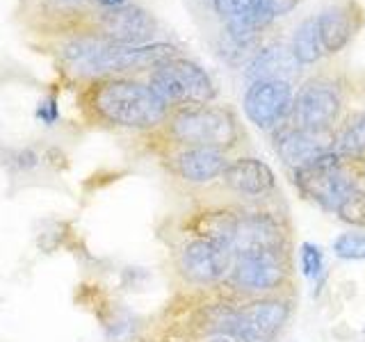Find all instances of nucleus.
Wrapping results in <instances>:
<instances>
[{
	"label": "nucleus",
	"instance_id": "nucleus-1",
	"mask_svg": "<svg viewBox=\"0 0 365 342\" xmlns=\"http://www.w3.org/2000/svg\"><path fill=\"white\" fill-rule=\"evenodd\" d=\"M78 108L94 125L151 135L165 125L169 108L146 80L135 76L94 78L80 85Z\"/></svg>",
	"mask_w": 365,
	"mask_h": 342
},
{
	"label": "nucleus",
	"instance_id": "nucleus-2",
	"mask_svg": "<svg viewBox=\"0 0 365 342\" xmlns=\"http://www.w3.org/2000/svg\"><path fill=\"white\" fill-rule=\"evenodd\" d=\"M57 57L62 71L83 85L94 78L148 73L158 64L178 57V48L169 41L123 46L103 41L91 34H62L57 41Z\"/></svg>",
	"mask_w": 365,
	"mask_h": 342
},
{
	"label": "nucleus",
	"instance_id": "nucleus-3",
	"mask_svg": "<svg viewBox=\"0 0 365 342\" xmlns=\"http://www.w3.org/2000/svg\"><path fill=\"white\" fill-rule=\"evenodd\" d=\"M163 148L205 146L233 153L245 144L247 133L237 112L228 105H197L171 110L165 125L151 133Z\"/></svg>",
	"mask_w": 365,
	"mask_h": 342
},
{
	"label": "nucleus",
	"instance_id": "nucleus-4",
	"mask_svg": "<svg viewBox=\"0 0 365 342\" xmlns=\"http://www.w3.org/2000/svg\"><path fill=\"white\" fill-rule=\"evenodd\" d=\"M220 290L235 301L297 292L292 249L240 251L233 256V267Z\"/></svg>",
	"mask_w": 365,
	"mask_h": 342
},
{
	"label": "nucleus",
	"instance_id": "nucleus-5",
	"mask_svg": "<svg viewBox=\"0 0 365 342\" xmlns=\"http://www.w3.org/2000/svg\"><path fill=\"white\" fill-rule=\"evenodd\" d=\"M290 182L299 197L315 203L324 212L336 214L354 192L365 187L363 167L340 160L334 151L317 157L304 169L290 171Z\"/></svg>",
	"mask_w": 365,
	"mask_h": 342
},
{
	"label": "nucleus",
	"instance_id": "nucleus-6",
	"mask_svg": "<svg viewBox=\"0 0 365 342\" xmlns=\"http://www.w3.org/2000/svg\"><path fill=\"white\" fill-rule=\"evenodd\" d=\"M349 87L340 76L315 73L308 76L294 91L290 123L304 130L336 133L347 110Z\"/></svg>",
	"mask_w": 365,
	"mask_h": 342
},
{
	"label": "nucleus",
	"instance_id": "nucleus-7",
	"mask_svg": "<svg viewBox=\"0 0 365 342\" xmlns=\"http://www.w3.org/2000/svg\"><path fill=\"white\" fill-rule=\"evenodd\" d=\"M146 83L155 96L171 110L210 105L217 98V87L210 73L187 57H171L148 71Z\"/></svg>",
	"mask_w": 365,
	"mask_h": 342
},
{
	"label": "nucleus",
	"instance_id": "nucleus-8",
	"mask_svg": "<svg viewBox=\"0 0 365 342\" xmlns=\"http://www.w3.org/2000/svg\"><path fill=\"white\" fill-rule=\"evenodd\" d=\"M233 251L208 239L187 237L176 251V274L192 290L210 292L226 281L233 267Z\"/></svg>",
	"mask_w": 365,
	"mask_h": 342
},
{
	"label": "nucleus",
	"instance_id": "nucleus-9",
	"mask_svg": "<svg viewBox=\"0 0 365 342\" xmlns=\"http://www.w3.org/2000/svg\"><path fill=\"white\" fill-rule=\"evenodd\" d=\"M258 249H292V224L288 210L269 201L247 203L233 239V254Z\"/></svg>",
	"mask_w": 365,
	"mask_h": 342
},
{
	"label": "nucleus",
	"instance_id": "nucleus-10",
	"mask_svg": "<svg viewBox=\"0 0 365 342\" xmlns=\"http://www.w3.org/2000/svg\"><path fill=\"white\" fill-rule=\"evenodd\" d=\"M297 292L269 294L237 306V333L245 342H277L290 324Z\"/></svg>",
	"mask_w": 365,
	"mask_h": 342
},
{
	"label": "nucleus",
	"instance_id": "nucleus-11",
	"mask_svg": "<svg viewBox=\"0 0 365 342\" xmlns=\"http://www.w3.org/2000/svg\"><path fill=\"white\" fill-rule=\"evenodd\" d=\"M294 103V85L288 80H258L247 85L242 110L249 123L262 133H274L290 119Z\"/></svg>",
	"mask_w": 365,
	"mask_h": 342
},
{
	"label": "nucleus",
	"instance_id": "nucleus-12",
	"mask_svg": "<svg viewBox=\"0 0 365 342\" xmlns=\"http://www.w3.org/2000/svg\"><path fill=\"white\" fill-rule=\"evenodd\" d=\"M163 160L174 178L194 187H203L222 178L228 162H231V153L205 146H182L163 148Z\"/></svg>",
	"mask_w": 365,
	"mask_h": 342
},
{
	"label": "nucleus",
	"instance_id": "nucleus-13",
	"mask_svg": "<svg viewBox=\"0 0 365 342\" xmlns=\"http://www.w3.org/2000/svg\"><path fill=\"white\" fill-rule=\"evenodd\" d=\"M272 148L281 165L290 171L304 169L306 165L315 162L317 157L334 151V133H317V130H304L297 128L290 121L279 125L277 130L269 133Z\"/></svg>",
	"mask_w": 365,
	"mask_h": 342
},
{
	"label": "nucleus",
	"instance_id": "nucleus-14",
	"mask_svg": "<svg viewBox=\"0 0 365 342\" xmlns=\"http://www.w3.org/2000/svg\"><path fill=\"white\" fill-rule=\"evenodd\" d=\"M220 180L228 192L245 199L247 203L269 201L279 194V182L274 169L254 155L231 157V162H228Z\"/></svg>",
	"mask_w": 365,
	"mask_h": 342
},
{
	"label": "nucleus",
	"instance_id": "nucleus-15",
	"mask_svg": "<svg viewBox=\"0 0 365 342\" xmlns=\"http://www.w3.org/2000/svg\"><path fill=\"white\" fill-rule=\"evenodd\" d=\"M215 14L224 23V32L237 48L254 46L269 28L265 0H212Z\"/></svg>",
	"mask_w": 365,
	"mask_h": 342
},
{
	"label": "nucleus",
	"instance_id": "nucleus-16",
	"mask_svg": "<svg viewBox=\"0 0 365 342\" xmlns=\"http://www.w3.org/2000/svg\"><path fill=\"white\" fill-rule=\"evenodd\" d=\"M245 205L240 203H215L203 205V208L194 210L182 222V231L187 237L208 239V242L222 244L233 251V239L240 226V217H242Z\"/></svg>",
	"mask_w": 365,
	"mask_h": 342
},
{
	"label": "nucleus",
	"instance_id": "nucleus-17",
	"mask_svg": "<svg viewBox=\"0 0 365 342\" xmlns=\"http://www.w3.org/2000/svg\"><path fill=\"white\" fill-rule=\"evenodd\" d=\"M315 19H317V34H319V43H322L324 57L338 55L340 51H345L347 43L356 37L365 21L363 7L356 0L329 5L319 11V14H315Z\"/></svg>",
	"mask_w": 365,
	"mask_h": 342
},
{
	"label": "nucleus",
	"instance_id": "nucleus-18",
	"mask_svg": "<svg viewBox=\"0 0 365 342\" xmlns=\"http://www.w3.org/2000/svg\"><path fill=\"white\" fill-rule=\"evenodd\" d=\"M302 64L297 62L290 46L285 43H269L265 48L256 51L245 68L247 85L258 83V80H292L299 76Z\"/></svg>",
	"mask_w": 365,
	"mask_h": 342
},
{
	"label": "nucleus",
	"instance_id": "nucleus-19",
	"mask_svg": "<svg viewBox=\"0 0 365 342\" xmlns=\"http://www.w3.org/2000/svg\"><path fill=\"white\" fill-rule=\"evenodd\" d=\"M334 153L351 165H365V108L345 110L334 133Z\"/></svg>",
	"mask_w": 365,
	"mask_h": 342
},
{
	"label": "nucleus",
	"instance_id": "nucleus-20",
	"mask_svg": "<svg viewBox=\"0 0 365 342\" xmlns=\"http://www.w3.org/2000/svg\"><path fill=\"white\" fill-rule=\"evenodd\" d=\"M290 51L302 66H311V64H317L319 60H324V51H322V43H319V34H317L315 14L304 19L299 26L294 28L292 39H290Z\"/></svg>",
	"mask_w": 365,
	"mask_h": 342
},
{
	"label": "nucleus",
	"instance_id": "nucleus-21",
	"mask_svg": "<svg viewBox=\"0 0 365 342\" xmlns=\"http://www.w3.org/2000/svg\"><path fill=\"white\" fill-rule=\"evenodd\" d=\"M336 217L356 231H365V187L354 192L351 197L336 210Z\"/></svg>",
	"mask_w": 365,
	"mask_h": 342
},
{
	"label": "nucleus",
	"instance_id": "nucleus-22",
	"mask_svg": "<svg viewBox=\"0 0 365 342\" xmlns=\"http://www.w3.org/2000/svg\"><path fill=\"white\" fill-rule=\"evenodd\" d=\"M334 254L340 260H365V233L347 231L334 239Z\"/></svg>",
	"mask_w": 365,
	"mask_h": 342
},
{
	"label": "nucleus",
	"instance_id": "nucleus-23",
	"mask_svg": "<svg viewBox=\"0 0 365 342\" xmlns=\"http://www.w3.org/2000/svg\"><path fill=\"white\" fill-rule=\"evenodd\" d=\"M299 267L306 281H315L322 276L324 269V254L315 242H304L299 247Z\"/></svg>",
	"mask_w": 365,
	"mask_h": 342
},
{
	"label": "nucleus",
	"instance_id": "nucleus-24",
	"mask_svg": "<svg viewBox=\"0 0 365 342\" xmlns=\"http://www.w3.org/2000/svg\"><path fill=\"white\" fill-rule=\"evenodd\" d=\"M302 0H265V11H267V21H269V26L277 19L285 16V14H290L292 9L299 7Z\"/></svg>",
	"mask_w": 365,
	"mask_h": 342
},
{
	"label": "nucleus",
	"instance_id": "nucleus-25",
	"mask_svg": "<svg viewBox=\"0 0 365 342\" xmlns=\"http://www.w3.org/2000/svg\"><path fill=\"white\" fill-rule=\"evenodd\" d=\"M363 178H365V165H363Z\"/></svg>",
	"mask_w": 365,
	"mask_h": 342
}]
</instances>
